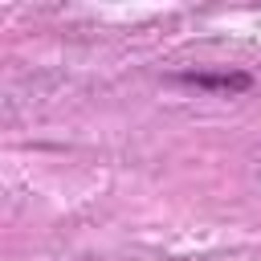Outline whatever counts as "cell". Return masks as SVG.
<instances>
[{"label": "cell", "mask_w": 261, "mask_h": 261, "mask_svg": "<svg viewBox=\"0 0 261 261\" xmlns=\"http://www.w3.org/2000/svg\"><path fill=\"white\" fill-rule=\"evenodd\" d=\"M196 86H224V90H241V86H249V77H192Z\"/></svg>", "instance_id": "1"}]
</instances>
